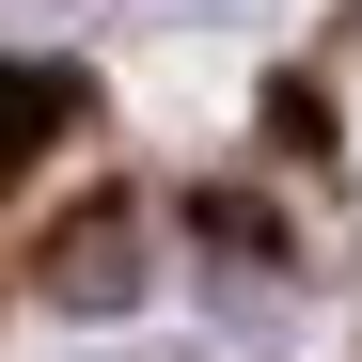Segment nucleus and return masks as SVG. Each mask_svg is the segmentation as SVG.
I'll list each match as a JSON object with an SVG mask.
<instances>
[{"label": "nucleus", "mask_w": 362, "mask_h": 362, "mask_svg": "<svg viewBox=\"0 0 362 362\" xmlns=\"http://www.w3.org/2000/svg\"><path fill=\"white\" fill-rule=\"evenodd\" d=\"M64 110H79V79H64V64H0V173L64 142Z\"/></svg>", "instance_id": "nucleus-2"}, {"label": "nucleus", "mask_w": 362, "mask_h": 362, "mask_svg": "<svg viewBox=\"0 0 362 362\" xmlns=\"http://www.w3.org/2000/svg\"><path fill=\"white\" fill-rule=\"evenodd\" d=\"M127 284H142V236H127V205H95L64 252H47V299H64V315H110Z\"/></svg>", "instance_id": "nucleus-1"}]
</instances>
